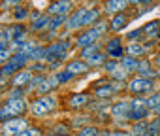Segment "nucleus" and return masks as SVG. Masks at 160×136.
<instances>
[{"label":"nucleus","mask_w":160,"mask_h":136,"mask_svg":"<svg viewBox=\"0 0 160 136\" xmlns=\"http://www.w3.org/2000/svg\"><path fill=\"white\" fill-rule=\"evenodd\" d=\"M45 49H47L45 60L51 62V66H57L58 62H62V60L68 57L70 42H68V40H57V42H53L51 45H47Z\"/></svg>","instance_id":"1"},{"label":"nucleus","mask_w":160,"mask_h":136,"mask_svg":"<svg viewBox=\"0 0 160 136\" xmlns=\"http://www.w3.org/2000/svg\"><path fill=\"white\" fill-rule=\"evenodd\" d=\"M30 59L27 57V55H23V53H13L4 64H2V76H15L17 72H21V68H25L27 66V62H28Z\"/></svg>","instance_id":"2"},{"label":"nucleus","mask_w":160,"mask_h":136,"mask_svg":"<svg viewBox=\"0 0 160 136\" xmlns=\"http://www.w3.org/2000/svg\"><path fill=\"white\" fill-rule=\"evenodd\" d=\"M126 89L130 95H149V93H154V81L149 78L136 76L126 83Z\"/></svg>","instance_id":"3"},{"label":"nucleus","mask_w":160,"mask_h":136,"mask_svg":"<svg viewBox=\"0 0 160 136\" xmlns=\"http://www.w3.org/2000/svg\"><path fill=\"white\" fill-rule=\"evenodd\" d=\"M55 108H57V98L51 97V95L40 97V98H36V100L30 104V112H32V115H36V117L47 115V113H51Z\"/></svg>","instance_id":"4"},{"label":"nucleus","mask_w":160,"mask_h":136,"mask_svg":"<svg viewBox=\"0 0 160 136\" xmlns=\"http://www.w3.org/2000/svg\"><path fill=\"white\" fill-rule=\"evenodd\" d=\"M106 55L113 60H121L126 53H124V44H122V38L121 36H115V38H109L106 42V47H104Z\"/></svg>","instance_id":"5"},{"label":"nucleus","mask_w":160,"mask_h":136,"mask_svg":"<svg viewBox=\"0 0 160 136\" xmlns=\"http://www.w3.org/2000/svg\"><path fill=\"white\" fill-rule=\"evenodd\" d=\"M28 128V121L23 119V117H15V119H10L2 125V132L4 136H19L21 132H25Z\"/></svg>","instance_id":"6"},{"label":"nucleus","mask_w":160,"mask_h":136,"mask_svg":"<svg viewBox=\"0 0 160 136\" xmlns=\"http://www.w3.org/2000/svg\"><path fill=\"white\" fill-rule=\"evenodd\" d=\"M100 40V34L94 30V27H89V29H85V30H81L77 34V38H75V42H73V45L75 47H89V45H92V44H96Z\"/></svg>","instance_id":"7"},{"label":"nucleus","mask_w":160,"mask_h":136,"mask_svg":"<svg viewBox=\"0 0 160 136\" xmlns=\"http://www.w3.org/2000/svg\"><path fill=\"white\" fill-rule=\"evenodd\" d=\"M72 0H57V2H51L49 8H47V15L53 17V15H64L68 17L72 13Z\"/></svg>","instance_id":"8"},{"label":"nucleus","mask_w":160,"mask_h":136,"mask_svg":"<svg viewBox=\"0 0 160 136\" xmlns=\"http://www.w3.org/2000/svg\"><path fill=\"white\" fill-rule=\"evenodd\" d=\"M87 10H89V8H77L75 12H72V13L68 15V21H66L68 30H77V29H83V19H85Z\"/></svg>","instance_id":"9"},{"label":"nucleus","mask_w":160,"mask_h":136,"mask_svg":"<svg viewBox=\"0 0 160 136\" xmlns=\"http://www.w3.org/2000/svg\"><path fill=\"white\" fill-rule=\"evenodd\" d=\"M136 74L141 76V78H149V80H152V78L158 76V68H156L149 59H141L139 64H138V72H136Z\"/></svg>","instance_id":"10"},{"label":"nucleus","mask_w":160,"mask_h":136,"mask_svg":"<svg viewBox=\"0 0 160 136\" xmlns=\"http://www.w3.org/2000/svg\"><path fill=\"white\" fill-rule=\"evenodd\" d=\"M66 70H68L70 74H73V76H83V74H87V72L91 70V66H89L87 60H83V59H75V60H70V62L66 64Z\"/></svg>","instance_id":"11"},{"label":"nucleus","mask_w":160,"mask_h":136,"mask_svg":"<svg viewBox=\"0 0 160 136\" xmlns=\"http://www.w3.org/2000/svg\"><path fill=\"white\" fill-rule=\"evenodd\" d=\"M128 6H130V4H128V0H106L104 12H106V13H111V15H117V13L126 12Z\"/></svg>","instance_id":"12"},{"label":"nucleus","mask_w":160,"mask_h":136,"mask_svg":"<svg viewBox=\"0 0 160 136\" xmlns=\"http://www.w3.org/2000/svg\"><path fill=\"white\" fill-rule=\"evenodd\" d=\"M128 21H130V15H128L126 12L117 13V15H113L111 21H109V30H113V32H121L122 29H126Z\"/></svg>","instance_id":"13"},{"label":"nucleus","mask_w":160,"mask_h":136,"mask_svg":"<svg viewBox=\"0 0 160 136\" xmlns=\"http://www.w3.org/2000/svg\"><path fill=\"white\" fill-rule=\"evenodd\" d=\"M141 32H143V38L145 40H156V36L160 32V21L158 19H152V21L145 23L141 27Z\"/></svg>","instance_id":"14"},{"label":"nucleus","mask_w":160,"mask_h":136,"mask_svg":"<svg viewBox=\"0 0 160 136\" xmlns=\"http://www.w3.org/2000/svg\"><path fill=\"white\" fill-rule=\"evenodd\" d=\"M30 81H32V72H30V70H21V72H17V74L12 78V85L17 87V89L30 85Z\"/></svg>","instance_id":"15"},{"label":"nucleus","mask_w":160,"mask_h":136,"mask_svg":"<svg viewBox=\"0 0 160 136\" xmlns=\"http://www.w3.org/2000/svg\"><path fill=\"white\" fill-rule=\"evenodd\" d=\"M124 53H126L128 57L138 59V57H141V55H147V49H145V45H143L141 42H128V45L124 47Z\"/></svg>","instance_id":"16"},{"label":"nucleus","mask_w":160,"mask_h":136,"mask_svg":"<svg viewBox=\"0 0 160 136\" xmlns=\"http://www.w3.org/2000/svg\"><path fill=\"white\" fill-rule=\"evenodd\" d=\"M130 102H124V100H121V102H117V104H113V108H111V113L119 119H128V113H130Z\"/></svg>","instance_id":"17"},{"label":"nucleus","mask_w":160,"mask_h":136,"mask_svg":"<svg viewBox=\"0 0 160 136\" xmlns=\"http://www.w3.org/2000/svg\"><path fill=\"white\" fill-rule=\"evenodd\" d=\"M89 98H91V95H87V93H77V95H72L70 97L68 104H70V108L79 110V108H83V106L89 104Z\"/></svg>","instance_id":"18"},{"label":"nucleus","mask_w":160,"mask_h":136,"mask_svg":"<svg viewBox=\"0 0 160 136\" xmlns=\"http://www.w3.org/2000/svg\"><path fill=\"white\" fill-rule=\"evenodd\" d=\"M4 106H8L15 115H21V113L27 112V102H25L23 98H8Z\"/></svg>","instance_id":"19"},{"label":"nucleus","mask_w":160,"mask_h":136,"mask_svg":"<svg viewBox=\"0 0 160 136\" xmlns=\"http://www.w3.org/2000/svg\"><path fill=\"white\" fill-rule=\"evenodd\" d=\"M98 19H102V17H100V10H98V8H89L87 13H85V19H83V29L92 27Z\"/></svg>","instance_id":"20"},{"label":"nucleus","mask_w":160,"mask_h":136,"mask_svg":"<svg viewBox=\"0 0 160 136\" xmlns=\"http://www.w3.org/2000/svg\"><path fill=\"white\" fill-rule=\"evenodd\" d=\"M49 21H51V17L49 15H42L40 19H36L34 23H30V30L32 32H40V30H49Z\"/></svg>","instance_id":"21"},{"label":"nucleus","mask_w":160,"mask_h":136,"mask_svg":"<svg viewBox=\"0 0 160 136\" xmlns=\"http://www.w3.org/2000/svg\"><path fill=\"white\" fill-rule=\"evenodd\" d=\"M138 64H139V59H134V57H128V55H124L121 59V66L124 68L128 74L130 72H138Z\"/></svg>","instance_id":"22"},{"label":"nucleus","mask_w":160,"mask_h":136,"mask_svg":"<svg viewBox=\"0 0 160 136\" xmlns=\"http://www.w3.org/2000/svg\"><path fill=\"white\" fill-rule=\"evenodd\" d=\"M100 51H102V47H100V44L96 42V44H92V45H89V47H83V49H81V55H79V59L89 60L91 57H94V55L100 53Z\"/></svg>","instance_id":"23"},{"label":"nucleus","mask_w":160,"mask_h":136,"mask_svg":"<svg viewBox=\"0 0 160 136\" xmlns=\"http://www.w3.org/2000/svg\"><path fill=\"white\" fill-rule=\"evenodd\" d=\"M108 59H109V57L106 55V51H100V53H96L94 57H91V59L87 60V64H89L91 68H94V66H100V68H102V66L106 64Z\"/></svg>","instance_id":"24"},{"label":"nucleus","mask_w":160,"mask_h":136,"mask_svg":"<svg viewBox=\"0 0 160 136\" xmlns=\"http://www.w3.org/2000/svg\"><path fill=\"white\" fill-rule=\"evenodd\" d=\"M102 68H104V72H106V74L113 76V74L119 70V68H121V60H113V59H108V60H106V64H104Z\"/></svg>","instance_id":"25"},{"label":"nucleus","mask_w":160,"mask_h":136,"mask_svg":"<svg viewBox=\"0 0 160 136\" xmlns=\"http://www.w3.org/2000/svg\"><path fill=\"white\" fill-rule=\"evenodd\" d=\"M66 21H68V17H64V15H53L49 21V32H55L58 27L66 25Z\"/></svg>","instance_id":"26"},{"label":"nucleus","mask_w":160,"mask_h":136,"mask_svg":"<svg viewBox=\"0 0 160 136\" xmlns=\"http://www.w3.org/2000/svg\"><path fill=\"white\" fill-rule=\"evenodd\" d=\"M92 27H94V30L100 34V38H104V36L108 34V30H109V21H106V19H98Z\"/></svg>","instance_id":"27"},{"label":"nucleus","mask_w":160,"mask_h":136,"mask_svg":"<svg viewBox=\"0 0 160 136\" xmlns=\"http://www.w3.org/2000/svg\"><path fill=\"white\" fill-rule=\"evenodd\" d=\"M145 106L149 110H156L160 106V93H151L147 98H145Z\"/></svg>","instance_id":"28"},{"label":"nucleus","mask_w":160,"mask_h":136,"mask_svg":"<svg viewBox=\"0 0 160 136\" xmlns=\"http://www.w3.org/2000/svg\"><path fill=\"white\" fill-rule=\"evenodd\" d=\"M147 127H149L147 121H138V123H134V127H132V136H145V134H147Z\"/></svg>","instance_id":"29"},{"label":"nucleus","mask_w":160,"mask_h":136,"mask_svg":"<svg viewBox=\"0 0 160 136\" xmlns=\"http://www.w3.org/2000/svg\"><path fill=\"white\" fill-rule=\"evenodd\" d=\"M53 76H55V80H57V83H58V85L68 83L70 80H73V78H75L73 74H70V72L66 70V68H64V70H60V72H57V74H53Z\"/></svg>","instance_id":"30"},{"label":"nucleus","mask_w":160,"mask_h":136,"mask_svg":"<svg viewBox=\"0 0 160 136\" xmlns=\"http://www.w3.org/2000/svg\"><path fill=\"white\" fill-rule=\"evenodd\" d=\"M145 136H160V117H156V119H152L149 123Z\"/></svg>","instance_id":"31"},{"label":"nucleus","mask_w":160,"mask_h":136,"mask_svg":"<svg viewBox=\"0 0 160 136\" xmlns=\"http://www.w3.org/2000/svg\"><path fill=\"white\" fill-rule=\"evenodd\" d=\"M15 117H19V115H15L8 106H2V108H0V123H6V121L15 119Z\"/></svg>","instance_id":"32"},{"label":"nucleus","mask_w":160,"mask_h":136,"mask_svg":"<svg viewBox=\"0 0 160 136\" xmlns=\"http://www.w3.org/2000/svg\"><path fill=\"white\" fill-rule=\"evenodd\" d=\"M124 38L128 42H141L143 40V32H141V29H136V30H130Z\"/></svg>","instance_id":"33"},{"label":"nucleus","mask_w":160,"mask_h":136,"mask_svg":"<svg viewBox=\"0 0 160 136\" xmlns=\"http://www.w3.org/2000/svg\"><path fill=\"white\" fill-rule=\"evenodd\" d=\"M30 15V12L27 10V8H23V6H17L15 10H13V17L17 19V21H21V19H25V17H28Z\"/></svg>","instance_id":"34"},{"label":"nucleus","mask_w":160,"mask_h":136,"mask_svg":"<svg viewBox=\"0 0 160 136\" xmlns=\"http://www.w3.org/2000/svg\"><path fill=\"white\" fill-rule=\"evenodd\" d=\"M98 134H100V132H98L96 127H83L81 130H79L77 136H98Z\"/></svg>","instance_id":"35"},{"label":"nucleus","mask_w":160,"mask_h":136,"mask_svg":"<svg viewBox=\"0 0 160 136\" xmlns=\"http://www.w3.org/2000/svg\"><path fill=\"white\" fill-rule=\"evenodd\" d=\"M21 4V0H2L0 10H10V8H17Z\"/></svg>","instance_id":"36"},{"label":"nucleus","mask_w":160,"mask_h":136,"mask_svg":"<svg viewBox=\"0 0 160 136\" xmlns=\"http://www.w3.org/2000/svg\"><path fill=\"white\" fill-rule=\"evenodd\" d=\"M19 136H42V132H40V128H36V127H28L25 132H21Z\"/></svg>","instance_id":"37"},{"label":"nucleus","mask_w":160,"mask_h":136,"mask_svg":"<svg viewBox=\"0 0 160 136\" xmlns=\"http://www.w3.org/2000/svg\"><path fill=\"white\" fill-rule=\"evenodd\" d=\"M10 57H12L10 49H8V51H2V53H0V64H4V62H6V60L10 59Z\"/></svg>","instance_id":"38"},{"label":"nucleus","mask_w":160,"mask_h":136,"mask_svg":"<svg viewBox=\"0 0 160 136\" xmlns=\"http://www.w3.org/2000/svg\"><path fill=\"white\" fill-rule=\"evenodd\" d=\"M111 136H132V134L124 132V130H115V132H111Z\"/></svg>","instance_id":"39"},{"label":"nucleus","mask_w":160,"mask_h":136,"mask_svg":"<svg viewBox=\"0 0 160 136\" xmlns=\"http://www.w3.org/2000/svg\"><path fill=\"white\" fill-rule=\"evenodd\" d=\"M2 51H8V44L0 40V53H2Z\"/></svg>","instance_id":"40"},{"label":"nucleus","mask_w":160,"mask_h":136,"mask_svg":"<svg viewBox=\"0 0 160 136\" xmlns=\"http://www.w3.org/2000/svg\"><path fill=\"white\" fill-rule=\"evenodd\" d=\"M141 2H143V0H128L130 6H136V4H141Z\"/></svg>","instance_id":"41"},{"label":"nucleus","mask_w":160,"mask_h":136,"mask_svg":"<svg viewBox=\"0 0 160 136\" xmlns=\"http://www.w3.org/2000/svg\"><path fill=\"white\" fill-rule=\"evenodd\" d=\"M152 2H156V0H143L141 4H145V6H149V4H152Z\"/></svg>","instance_id":"42"},{"label":"nucleus","mask_w":160,"mask_h":136,"mask_svg":"<svg viewBox=\"0 0 160 136\" xmlns=\"http://www.w3.org/2000/svg\"><path fill=\"white\" fill-rule=\"evenodd\" d=\"M2 34H4V27L0 25V40H2Z\"/></svg>","instance_id":"43"},{"label":"nucleus","mask_w":160,"mask_h":136,"mask_svg":"<svg viewBox=\"0 0 160 136\" xmlns=\"http://www.w3.org/2000/svg\"><path fill=\"white\" fill-rule=\"evenodd\" d=\"M156 45L160 47V32H158V36H156Z\"/></svg>","instance_id":"44"},{"label":"nucleus","mask_w":160,"mask_h":136,"mask_svg":"<svg viewBox=\"0 0 160 136\" xmlns=\"http://www.w3.org/2000/svg\"><path fill=\"white\" fill-rule=\"evenodd\" d=\"M154 112H156V117H160V106H158V108H156Z\"/></svg>","instance_id":"45"},{"label":"nucleus","mask_w":160,"mask_h":136,"mask_svg":"<svg viewBox=\"0 0 160 136\" xmlns=\"http://www.w3.org/2000/svg\"><path fill=\"white\" fill-rule=\"evenodd\" d=\"M53 136H68V134H53Z\"/></svg>","instance_id":"46"},{"label":"nucleus","mask_w":160,"mask_h":136,"mask_svg":"<svg viewBox=\"0 0 160 136\" xmlns=\"http://www.w3.org/2000/svg\"><path fill=\"white\" fill-rule=\"evenodd\" d=\"M2 78H4V76H2V70H0V80H2Z\"/></svg>","instance_id":"47"},{"label":"nucleus","mask_w":160,"mask_h":136,"mask_svg":"<svg viewBox=\"0 0 160 136\" xmlns=\"http://www.w3.org/2000/svg\"><path fill=\"white\" fill-rule=\"evenodd\" d=\"M51 2H57V0H51Z\"/></svg>","instance_id":"48"},{"label":"nucleus","mask_w":160,"mask_h":136,"mask_svg":"<svg viewBox=\"0 0 160 136\" xmlns=\"http://www.w3.org/2000/svg\"><path fill=\"white\" fill-rule=\"evenodd\" d=\"M156 2H158V4H160V0H156Z\"/></svg>","instance_id":"49"}]
</instances>
